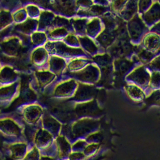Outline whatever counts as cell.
Masks as SVG:
<instances>
[{
  "instance_id": "cell-1",
  "label": "cell",
  "mask_w": 160,
  "mask_h": 160,
  "mask_svg": "<svg viewBox=\"0 0 160 160\" xmlns=\"http://www.w3.org/2000/svg\"><path fill=\"white\" fill-rule=\"evenodd\" d=\"M130 35L132 38L137 39L142 34L145 28L144 24L142 23L139 18L135 17L130 22L129 25Z\"/></svg>"
},
{
  "instance_id": "cell-2",
  "label": "cell",
  "mask_w": 160,
  "mask_h": 160,
  "mask_svg": "<svg viewBox=\"0 0 160 160\" xmlns=\"http://www.w3.org/2000/svg\"><path fill=\"white\" fill-rule=\"evenodd\" d=\"M98 71L95 67H88L84 71L78 73L75 76L81 80L93 82L97 78Z\"/></svg>"
},
{
  "instance_id": "cell-3",
  "label": "cell",
  "mask_w": 160,
  "mask_h": 160,
  "mask_svg": "<svg viewBox=\"0 0 160 160\" xmlns=\"http://www.w3.org/2000/svg\"><path fill=\"white\" fill-rule=\"evenodd\" d=\"M129 77L138 84V83L141 85L147 84L149 78L148 74L143 67L136 70L132 74L130 75Z\"/></svg>"
},
{
  "instance_id": "cell-4",
  "label": "cell",
  "mask_w": 160,
  "mask_h": 160,
  "mask_svg": "<svg viewBox=\"0 0 160 160\" xmlns=\"http://www.w3.org/2000/svg\"><path fill=\"white\" fill-rule=\"evenodd\" d=\"M133 63L126 59H120L115 62L116 69L118 76L121 77L127 73L132 68Z\"/></svg>"
},
{
  "instance_id": "cell-5",
  "label": "cell",
  "mask_w": 160,
  "mask_h": 160,
  "mask_svg": "<svg viewBox=\"0 0 160 160\" xmlns=\"http://www.w3.org/2000/svg\"><path fill=\"white\" fill-rule=\"evenodd\" d=\"M115 34L110 32L105 31L100 34L97 40L102 46L106 47L110 45L114 40Z\"/></svg>"
},
{
  "instance_id": "cell-6",
  "label": "cell",
  "mask_w": 160,
  "mask_h": 160,
  "mask_svg": "<svg viewBox=\"0 0 160 160\" xmlns=\"http://www.w3.org/2000/svg\"><path fill=\"white\" fill-rule=\"evenodd\" d=\"M95 92V88L92 86L80 85L78 88L76 96L78 98H81L89 95L90 96L94 94Z\"/></svg>"
},
{
  "instance_id": "cell-7",
  "label": "cell",
  "mask_w": 160,
  "mask_h": 160,
  "mask_svg": "<svg viewBox=\"0 0 160 160\" xmlns=\"http://www.w3.org/2000/svg\"><path fill=\"white\" fill-rule=\"evenodd\" d=\"M81 44L87 51L91 54H93L97 51V47L93 42L88 37L80 38Z\"/></svg>"
},
{
  "instance_id": "cell-8",
  "label": "cell",
  "mask_w": 160,
  "mask_h": 160,
  "mask_svg": "<svg viewBox=\"0 0 160 160\" xmlns=\"http://www.w3.org/2000/svg\"><path fill=\"white\" fill-rule=\"evenodd\" d=\"M145 45L148 48L151 50L155 49L157 46H159V39L153 35L150 36L145 40Z\"/></svg>"
},
{
  "instance_id": "cell-9",
  "label": "cell",
  "mask_w": 160,
  "mask_h": 160,
  "mask_svg": "<svg viewBox=\"0 0 160 160\" xmlns=\"http://www.w3.org/2000/svg\"><path fill=\"white\" fill-rule=\"evenodd\" d=\"M100 23L99 20L97 19H94L88 26V33L91 35H94L97 34L100 29Z\"/></svg>"
},
{
  "instance_id": "cell-10",
  "label": "cell",
  "mask_w": 160,
  "mask_h": 160,
  "mask_svg": "<svg viewBox=\"0 0 160 160\" xmlns=\"http://www.w3.org/2000/svg\"><path fill=\"white\" fill-rule=\"evenodd\" d=\"M159 9V6L158 7H152V8L145 15V20H146L148 23H151L154 21L156 18H157V16L159 17V14H157V12H159V11L155 12L157 9Z\"/></svg>"
},
{
  "instance_id": "cell-11",
  "label": "cell",
  "mask_w": 160,
  "mask_h": 160,
  "mask_svg": "<svg viewBox=\"0 0 160 160\" xmlns=\"http://www.w3.org/2000/svg\"><path fill=\"white\" fill-rule=\"evenodd\" d=\"M136 9V3H135V2H131L130 4L128 5V8H126L123 11L122 14L126 18H129L130 17H131V16L134 13Z\"/></svg>"
},
{
  "instance_id": "cell-12",
  "label": "cell",
  "mask_w": 160,
  "mask_h": 160,
  "mask_svg": "<svg viewBox=\"0 0 160 160\" xmlns=\"http://www.w3.org/2000/svg\"><path fill=\"white\" fill-rule=\"evenodd\" d=\"M138 56L140 60L144 62H148L153 57L152 54L147 52L144 49H141L139 51Z\"/></svg>"
},
{
  "instance_id": "cell-13",
  "label": "cell",
  "mask_w": 160,
  "mask_h": 160,
  "mask_svg": "<svg viewBox=\"0 0 160 160\" xmlns=\"http://www.w3.org/2000/svg\"><path fill=\"white\" fill-rule=\"evenodd\" d=\"M86 20L85 19H78L75 20L74 26L77 31L79 32H83L86 27Z\"/></svg>"
},
{
  "instance_id": "cell-14",
  "label": "cell",
  "mask_w": 160,
  "mask_h": 160,
  "mask_svg": "<svg viewBox=\"0 0 160 160\" xmlns=\"http://www.w3.org/2000/svg\"><path fill=\"white\" fill-rule=\"evenodd\" d=\"M88 63L87 62L83 60H77L73 62H72L70 64L69 66V68L70 70H77L78 69H79L80 67L84 66L85 64H87Z\"/></svg>"
},
{
  "instance_id": "cell-15",
  "label": "cell",
  "mask_w": 160,
  "mask_h": 160,
  "mask_svg": "<svg viewBox=\"0 0 160 160\" xmlns=\"http://www.w3.org/2000/svg\"><path fill=\"white\" fill-rule=\"evenodd\" d=\"M127 88H128L130 94L132 96H135V97H139V96H142V92L136 86H129Z\"/></svg>"
},
{
  "instance_id": "cell-16",
  "label": "cell",
  "mask_w": 160,
  "mask_h": 160,
  "mask_svg": "<svg viewBox=\"0 0 160 160\" xmlns=\"http://www.w3.org/2000/svg\"><path fill=\"white\" fill-rule=\"evenodd\" d=\"M106 11V9L105 7L94 6L91 10L90 12L93 15H99L103 13Z\"/></svg>"
},
{
  "instance_id": "cell-17",
  "label": "cell",
  "mask_w": 160,
  "mask_h": 160,
  "mask_svg": "<svg viewBox=\"0 0 160 160\" xmlns=\"http://www.w3.org/2000/svg\"><path fill=\"white\" fill-rule=\"evenodd\" d=\"M66 42L70 45H74V46H76L78 45V41L75 37L72 35H70L66 38Z\"/></svg>"
},
{
  "instance_id": "cell-18",
  "label": "cell",
  "mask_w": 160,
  "mask_h": 160,
  "mask_svg": "<svg viewBox=\"0 0 160 160\" xmlns=\"http://www.w3.org/2000/svg\"><path fill=\"white\" fill-rule=\"evenodd\" d=\"M159 79H160V76L159 74H157V73L153 74L152 76V86H157V84H159Z\"/></svg>"
},
{
  "instance_id": "cell-19",
  "label": "cell",
  "mask_w": 160,
  "mask_h": 160,
  "mask_svg": "<svg viewBox=\"0 0 160 160\" xmlns=\"http://www.w3.org/2000/svg\"><path fill=\"white\" fill-rule=\"evenodd\" d=\"M141 3H140L139 5V8L141 11H143L144 10H146L148 7V5H149V3L150 2L149 1H141L140 2Z\"/></svg>"
},
{
  "instance_id": "cell-20",
  "label": "cell",
  "mask_w": 160,
  "mask_h": 160,
  "mask_svg": "<svg viewBox=\"0 0 160 160\" xmlns=\"http://www.w3.org/2000/svg\"><path fill=\"white\" fill-rule=\"evenodd\" d=\"M151 66L152 68V69H157V68L158 69H159V58L158 59V60H157V59H156V60L152 62V63L151 64Z\"/></svg>"
}]
</instances>
